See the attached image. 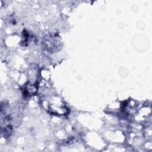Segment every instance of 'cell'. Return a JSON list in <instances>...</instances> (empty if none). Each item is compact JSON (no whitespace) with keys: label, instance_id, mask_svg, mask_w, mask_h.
Wrapping results in <instances>:
<instances>
[{"label":"cell","instance_id":"1","mask_svg":"<svg viewBox=\"0 0 152 152\" xmlns=\"http://www.w3.org/2000/svg\"><path fill=\"white\" fill-rule=\"evenodd\" d=\"M43 43L47 50L51 52L58 50V48H60L61 46V42L55 35L47 36L45 38Z\"/></svg>","mask_w":152,"mask_h":152},{"label":"cell","instance_id":"2","mask_svg":"<svg viewBox=\"0 0 152 152\" xmlns=\"http://www.w3.org/2000/svg\"><path fill=\"white\" fill-rule=\"evenodd\" d=\"M1 132L4 135V137L8 138L10 137L12 133V127L11 125H7L4 128H2Z\"/></svg>","mask_w":152,"mask_h":152}]
</instances>
